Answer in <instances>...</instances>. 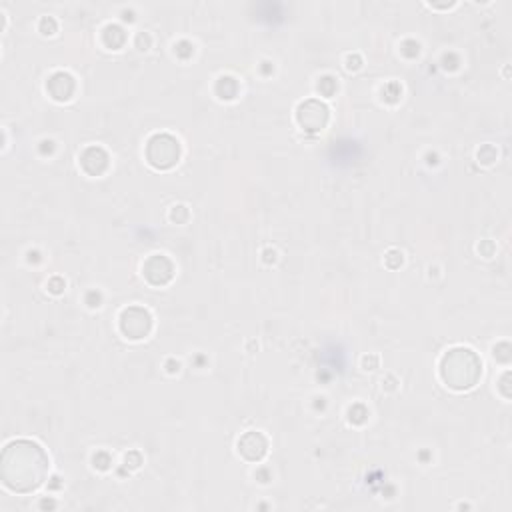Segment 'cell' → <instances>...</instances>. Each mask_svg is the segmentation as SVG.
<instances>
[{"instance_id": "cell-1", "label": "cell", "mask_w": 512, "mask_h": 512, "mask_svg": "<svg viewBox=\"0 0 512 512\" xmlns=\"http://www.w3.org/2000/svg\"><path fill=\"white\" fill-rule=\"evenodd\" d=\"M48 470L44 450L28 440H18L4 450V482L8 488L26 492L42 484Z\"/></svg>"}]
</instances>
